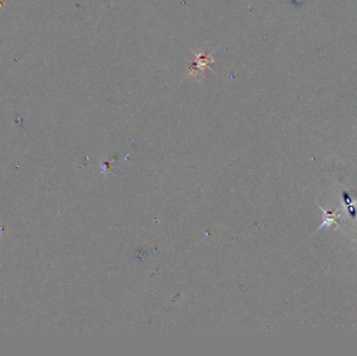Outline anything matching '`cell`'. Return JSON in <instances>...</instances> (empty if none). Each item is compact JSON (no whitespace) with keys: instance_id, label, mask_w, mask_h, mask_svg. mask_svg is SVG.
Segmentation results:
<instances>
[{"instance_id":"cell-1","label":"cell","mask_w":357,"mask_h":356,"mask_svg":"<svg viewBox=\"0 0 357 356\" xmlns=\"http://www.w3.org/2000/svg\"><path fill=\"white\" fill-rule=\"evenodd\" d=\"M318 206L320 207V209L323 211V220H322V224L321 226L319 227V228L315 231V233H313V235L317 234L322 228H324V227H330L332 225H337L340 229H342V231L345 232V229L342 227V225H340L338 223V219L341 218V214H339L340 212V208H338L335 211H331V210H328V209H325L323 208L322 206H320L319 203H317Z\"/></svg>"}]
</instances>
